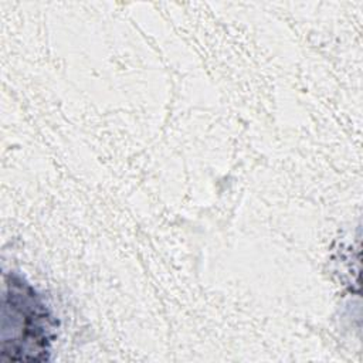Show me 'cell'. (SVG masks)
Listing matches in <instances>:
<instances>
[{"label": "cell", "instance_id": "6da1fadb", "mask_svg": "<svg viewBox=\"0 0 363 363\" xmlns=\"http://www.w3.org/2000/svg\"><path fill=\"white\" fill-rule=\"evenodd\" d=\"M3 306V356L24 362L47 360L54 320L34 289L11 278Z\"/></svg>", "mask_w": 363, "mask_h": 363}]
</instances>
